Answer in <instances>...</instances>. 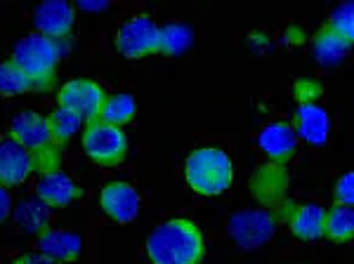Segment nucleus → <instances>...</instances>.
I'll list each match as a JSON object with an SVG mask.
<instances>
[{
	"label": "nucleus",
	"mask_w": 354,
	"mask_h": 264,
	"mask_svg": "<svg viewBox=\"0 0 354 264\" xmlns=\"http://www.w3.org/2000/svg\"><path fill=\"white\" fill-rule=\"evenodd\" d=\"M295 130L286 123H272L258 135V144L272 160H286L295 151Z\"/></svg>",
	"instance_id": "dca6fc26"
},
{
	"label": "nucleus",
	"mask_w": 354,
	"mask_h": 264,
	"mask_svg": "<svg viewBox=\"0 0 354 264\" xmlns=\"http://www.w3.org/2000/svg\"><path fill=\"white\" fill-rule=\"evenodd\" d=\"M151 264H198L203 260V236L185 217L161 222L147 238Z\"/></svg>",
	"instance_id": "f257e3e1"
},
{
	"label": "nucleus",
	"mask_w": 354,
	"mask_h": 264,
	"mask_svg": "<svg viewBox=\"0 0 354 264\" xmlns=\"http://www.w3.org/2000/svg\"><path fill=\"white\" fill-rule=\"evenodd\" d=\"M78 8H81V10H104L106 3H104V0H97V3H93V0H81V3H78Z\"/></svg>",
	"instance_id": "cd10ccee"
},
{
	"label": "nucleus",
	"mask_w": 354,
	"mask_h": 264,
	"mask_svg": "<svg viewBox=\"0 0 354 264\" xmlns=\"http://www.w3.org/2000/svg\"><path fill=\"white\" fill-rule=\"evenodd\" d=\"M100 203L102 210L106 212V217H111L118 225H130L140 215L142 198L137 194V189L128 185V182H109L102 189Z\"/></svg>",
	"instance_id": "6e6552de"
},
{
	"label": "nucleus",
	"mask_w": 354,
	"mask_h": 264,
	"mask_svg": "<svg viewBox=\"0 0 354 264\" xmlns=\"http://www.w3.org/2000/svg\"><path fill=\"white\" fill-rule=\"evenodd\" d=\"M73 21H76V12L73 5L64 3V0H48V3L38 5L33 10V24H36V33L48 38H64L71 33Z\"/></svg>",
	"instance_id": "1a4fd4ad"
},
{
	"label": "nucleus",
	"mask_w": 354,
	"mask_h": 264,
	"mask_svg": "<svg viewBox=\"0 0 354 264\" xmlns=\"http://www.w3.org/2000/svg\"><path fill=\"white\" fill-rule=\"evenodd\" d=\"M10 212H12V196H10L8 187L0 185V225L8 220Z\"/></svg>",
	"instance_id": "a878e982"
},
{
	"label": "nucleus",
	"mask_w": 354,
	"mask_h": 264,
	"mask_svg": "<svg viewBox=\"0 0 354 264\" xmlns=\"http://www.w3.org/2000/svg\"><path fill=\"white\" fill-rule=\"evenodd\" d=\"M15 264H59V262H55V260H50V257H45L43 252H28V255L17 257Z\"/></svg>",
	"instance_id": "bb28decb"
},
{
	"label": "nucleus",
	"mask_w": 354,
	"mask_h": 264,
	"mask_svg": "<svg viewBox=\"0 0 354 264\" xmlns=\"http://www.w3.org/2000/svg\"><path fill=\"white\" fill-rule=\"evenodd\" d=\"M192 40L194 33L187 24L173 21V24L158 26V53L163 55H182L185 50H189Z\"/></svg>",
	"instance_id": "aec40b11"
},
{
	"label": "nucleus",
	"mask_w": 354,
	"mask_h": 264,
	"mask_svg": "<svg viewBox=\"0 0 354 264\" xmlns=\"http://www.w3.org/2000/svg\"><path fill=\"white\" fill-rule=\"evenodd\" d=\"M33 90V83L24 76L15 62H3L0 64V95H21Z\"/></svg>",
	"instance_id": "5701e85b"
},
{
	"label": "nucleus",
	"mask_w": 354,
	"mask_h": 264,
	"mask_svg": "<svg viewBox=\"0 0 354 264\" xmlns=\"http://www.w3.org/2000/svg\"><path fill=\"white\" fill-rule=\"evenodd\" d=\"M335 203L340 205H350L352 208V200H354V177L352 172H345L338 182H335Z\"/></svg>",
	"instance_id": "393cba45"
},
{
	"label": "nucleus",
	"mask_w": 354,
	"mask_h": 264,
	"mask_svg": "<svg viewBox=\"0 0 354 264\" xmlns=\"http://www.w3.org/2000/svg\"><path fill=\"white\" fill-rule=\"evenodd\" d=\"M48 125H50V135H53V142H55V144H62V142L71 140V137L76 135L78 130H81L83 120L78 118L73 111H68V109L59 106V109H55V111L48 116Z\"/></svg>",
	"instance_id": "4be33fe9"
},
{
	"label": "nucleus",
	"mask_w": 354,
	"mask_h": 264,
	"mask_svg": "<svg viewBox=\"0 0 354 264\" xmlns=\"http://www.w3.org/2000/svg\"><path fill=\"white\" fill-rule=\"evenodd\" d=\"M288 225L300 241H319L326 225V208L319 203H300L290 215Z\"/></svg>",
	"instance_id": "2eb2a0df"
},
{
	"label": "nucleus",
	"mask_w": 354,
	"mask_h": 264,
	"mask_svg": "<svg viewBox=\"0 0 354 264\" xmlns=\"http://www.w3.org/2000/svg\"><path fill=\"white\" fill-rule=\"evenodd\" d=\"M10 135L28 151H43V149L53 144L48 118L36 111H21L10 125Z\"/></svg>",
	"instance_id": "9b49d317"
},
{
	"label": "nucleus",
	"mask_w": 354,
	"mask_h": 264,
	"mask_svg": "<svg viewBox=\"0 0 354 264\" xmlns=\"http://www.w3.org/2000/svg\"><path fill=\"white\" fill-rule=\"evenodd\" d=\"M102 102H104L102 88L95 80H88V78L68 80L64 88L59 90V106L73 111L81 120L100 118Z\"/></svg>",
	"instance_id": "0eeeda50"
},
{
	"label": "nucleus",
	"mask_w": 354,
	"mask_h": 264,
	"mask_svg": "<svg viewBox=\"0 0 354 264\" xmlns=\"http://www.w3.org/2000/svg\"><path fill=\"white\" fill-rule=\"evenodd\" d=\"M187 185L201 196H218L234 180V165L227 151L218 147H201L189 153L185 163Z\"/></svg>",
	"instance_id": "f03ea898"
},
{
	"label": "nucleus",
	"mask_w": 354,
	"mask_h": 264,
	"mask_svg": "<svg viewBox=\"0 0 354 264\" xmlns=\"http://www.w3.org/2000/svg\"><path fill=\"white\" fill-rule=\"evenodd\" d=\"M350 45L345 38H340L338 33H333L330 28H322L314 38V57L322 66H335L350 53Z\"/></svg>",
	"instance_id": "a211bd4d"
},
{
	"label": "nucleus",
	"mask_w": 354,
	"mask_h": 264,
	"mask_svg": "<svg viewBox=\"0 0 354 264\" xmlns=\"http://www.w3.org/2000/svg\"><path fill=\"white\" fill-rule=\"evenodd\" d=\"M83 151L100 165H118L128 153V137L116 125L95 123L83 135Z\"/></svg>",
	"instance_id": "423d86ee"
},
{
	"label": "nucleus",
	"mask_w": 354,
	"mask_h": 264,
	"mask_svg": "<svg viewBox=\"0 0 354 264\" xmlns=\"http://www.w3.org/2000/svg\"><path fill=\"white\" fill-rule=\"evenodd\" d=\"M135 111H137L135 97L121 93V95L104 97V102H102V109H100V118H102V123L121 128L123 123L133 120Z\"/></svg>",
	"instance_id": "6ab92c4d"
},
{
	"label": "nucleus",
	"mask_w": 354,
	"mask_h": 264,
	"mask_svg": "<svg viewBox=\"0 0 354 264\" xmlns=\"http://www.w3.org/2000/svg\"><path fill=\"white\" fill-rule=\"evenodd\" d=\"M62 59V50L57 40L41 36V33H28L17 43L12 62L24 71L33 88H43L50 83L57 64Z\"/></svg>",
	"instance_id": "7ed1b4c3"
},
{
	"label": "nucleus",
	"mask_w": 354,
	"mask_h": 264,
	"mask_svg": "<svg viewBox=\"0 0 354 264\" xmlns=\"http://www.w3.org/2000/svg\"><path fill=\"white\" fill-rule=\"evenodd\" d=\"M328 132L330 118L326 109L312 104V102H302L298 113H295V137H302L312 147H322L326 144Z\"/></svg>",
	"instance_id": "f8f14e48"
},
{
	"label": "nucleus",
	"mask_w": 354,
	"mask_h": 264,
	"mask_svg": "<svg viewBox=\"0 0 354 264\" xmlns=\"http://www.w3.org/2000/svg\"><path fill=\"white\" fill-rule=\"evenodd\" d=\"M83 241L78 234L64 232V229H48L38 236V252L55 262H76L81 257Z\"/></svg>",
	"instance_id": "4468645a"
},
{
	"label": "nucleus",
	"mask_w": 354,
	"mask_h": 264,
	"mask_svg": "<svg viewBox=\"0 0 354 264\" xmlns=\"http://www.w3.org/2000/svg\"><path fill=\"white\" fill-rule=\"evenodd\" d=\"M33 191H36V198H41L50 208H64V205H68L81 194V189H78L76 182L68 175H64V172L48 170L41 180L36 182Z\"/></svg>",
	"instance_id": "ddd939ff"
},
{
	"label": "nucleus",
	"mask_w": 354,
	"mask_h": 264,
	"mask_svg": "<svg viewBox=\"0 0 354 264\" xmlns=\"http://www.w3.org/2000/svg\"><path fill=\"white\" fill-rule=\"evenodd\" d=\"M15 225L21 232L41 236L53 225V208L45 205L41 198H24L15 208Z\"/></svg>",
	"instance_id": "f3484780"
},
{
	"label": "nucleus",
	"mask_w": 354,
	"mask_h": 264,
	"mask_svg": "<svg viewBox=\"0 0 354 264\" xmlns=\"http://www.w3.org/2000/svg\"><path fill=\"white\" fill-rule=\"evenodd\" d=\"M227 229L239 248L255 250L272 241L274 232H277V220L270 210H241L232 215Z\"/></svg>",
	"instance_id": "39448f33"
},
{
	"label": "nucleus",
	"mask_w": 354,
	"mask_h": 264,
	"mask_svg": "<svg viewBox=\"0 0 354 264\" xmlns=\"http://www.w3.org/2000/svg\"><path fill=\"white\" fill-rule=\"evenodd\" d=\"M8 264H15V260H12V262H8Z\"/></svg>",
	"instance_id": "c85d7f7f"
},
{
	"label": "nucleus",
	"mask_w": 354,
	"mask_h": 264,
	"mask_svg": "<svg viewBox=\"0 0 354 264\" xmlns=\"http://www.w3.org/2000/svg\"><path fill=\"white\" fill-rule=\"evenodd\" d=\"M324 234L330 236L338 243L352 238L354 234V212L350 205H340L335 203L333 208L326 210V225H324Z\"/></svg>",
	"instance_id": "412c9836"
},
{
	"label": "nucleus",
	"mask_w": 354,
	"mask_h": 264,
	"mask_svg": "<svg viewBox=\"0 0 354 264\" xmlns=\"http://www.w3.org/2000/svg\"><path fill=\"white\" fill-rule=\"evenodd\" d=\"M116 50L125 59H142L158 53V24L149 15L128 17L116 31Z\"/></svg>",
	"instance_id": "20e7f679"
},
{
	"label": "nucleus",
	"mask_w": 354,
	"mask_h": 264,
	"mask_svg": "<svg viewBox=\"0 0 354 264\" xmlns=\"http://www.w3.org/2000/svg\"><path fill=\"white\" fill-rule=\"evenodd\" d=\"M33 172V158L31 151L24 149L12 137L0 140V185L3 187H17L24 185L28 175Z\"/></svg>",
	"instance_id": "9d476101"
},
{
	"label": "nucleus",
	"mask_w": 354,
	"mask_h": 264,
	"mask_svg": "<svg viewBox=\"0 0 354 264\" xmlns=\"http://www.w3.org/2000/svg\"><path fill=\"white\" fill-rule=\"evenodd\" d=\"M328 28L333 33H338L340 38H345L347 43H352L354 38V8L352 3H342L340 8L333 10L328 19Z\"/></svg>",
	"instance_id": "b1692460"
}]
</instances>
